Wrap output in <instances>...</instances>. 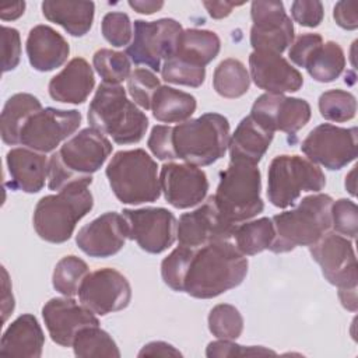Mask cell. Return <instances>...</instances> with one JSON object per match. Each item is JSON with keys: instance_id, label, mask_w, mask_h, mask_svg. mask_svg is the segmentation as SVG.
Instances as JSON below:
<instances>
[{"instance_id": "cell-1", "label": "cell", "mask_w": 358, "mask_h": 358, "mask_svg": "<svg viewBox=\"0 0 358 358\" xmlns=\"http://www.w3.org/2000/svg\"><path fill=\"white\" fill-rule=\"evenodd\" d=\"M248 273V259L228 241H217L193 248L183 292L199 299H210L238 287Z\"/></svg>"}, {"instance_id": "cell-2", "label": "cell", "mask_w": 358, "mask_h": 358, "mask_svg": "<svg viewBox=\"0 0 358 358\" xmlns=\"http://www.w3.org/2000/svg\"><path fill=\"white\" fill-rule=\"evenodd\" d=\"M112 147L105 134L96 129L80 130L52 154L48 171L49 189L62 190L74 182H92L91 175L105 164Z\"/></svg>"}, {"instance_id": "cell-3", "label": "cell", "mask_w": 358, "mask_h": 358, "mask_svg": "<svg viewBox=\"0 0 358 358\" xmlns=\"http://www.w3.org/2000/svg\"><path fill=\"white\" fill-rule=\"evenodd\" d=\"M90 180L74 182L56 194L42 197L34 210V228L39 238L50 243H63L73 235L78 221L94 206Z\"/></svg>"}, {"instance_id": "cell-4", "label": "cell", "mask_w": 358, "mask_h": 358, "mask_svg": "<svg viewBox=\"0 0 358 358\" xmlns=\"http://www.w3.org/2000/svg\"><path fill=\"white\" fill-rule=\"evenodd\" d=\"M88 123L123 145L138 143L144 137L148 117L127 98L122 85L102 83L90 103Z\"/></svg>"}, {"instance_id": "cell-5", "label": "cell", "mask_w": 358, "mask_h": 358, "mask_svg": "<svg viewBox=\"0 0 358 358\" xmlns=\"http://www.w3.org/2000/svg\"><path fill=\"white\" fill-rule=\"evenodd\" d=\"M333 199L317 193L303 197L298 207L271 218L274 241L268 248L274 253H285L296 246H310L331 228Z\"/></svg>"}, {"instance_id": "cell-6", "label": "cell", "mask_w": 358, "mask_h": 358, "mask_svg": "<svg viewBox=\"0 0 358 358\" xmlns=\"http://www.w3.org/2000/svg\"><path fill=\"white\" fill-rule=\"evenodd\" d=\"M229 144V122L220 113H204L171 127L173 159L196 166L211 165L227 152Z\"/></svg>"}, {"instance_id": "cell-7", "label": "cell", "mask_w": 358, "mask_h": 358, "mask_svg": "<svg viewBox=\"0 0 358 358\" xmlns=\"http://www.w3.org/2000/svg\"><path fill=\"white\" fill-rule=\"evenodd\" d=\"M157 162L141 148L117 151L106 166L112 192L123 204L152 203L161 196Z\"/></svg>"}, {"instance_id": "cell-8", "label": "cell", "mask_w": 358, "mask_h": 358, "mask_svg": "<svg viewBox=\"0 0 358 358\" xmlns=\"http://www.w3.org/2000/svg\"><path fill=\"white\" fill-rule=\"evenodd\" d=\"M262 178L257 165L231 161L221 172L217 192L213 196L220 213L232 224L253 218L263 211L260 197Z\"/></svg>"}, {"instance_id": "cell-9", "label": "cell", "mask_w": 358, "mask_h": 358, "mask_svg": "<svg viewBox=\"0 0 358 358\" xmlns=\"http://www.w3.org/2000/svg\"><path fill=\"white\" fill-rule=\"evenodd\" d=\"M324 186L323 171L308 158L284 154L270 162L267 197L275 207L292 206L302 192H320Z\"/></svg>"}, {"instance_id": "cell-10", "label": "cell", "mask_w": 358, "mask_h": 358, "mask_svg": "<svg viewBox=\"0 0 358 358\" xmlns=\"http://www.w3.org/2000/svg\"><path fill=\"white\" fill-rule=\"evenodd\" d=\"M182 31V25L172 18L157 21L136 20L133 39L126 48V55L133 63L159 71L162 60L165 62L173 55Z\"/></svg>"}, {"instance_id": "cell-11", "label": "cell", "mask_w": 358, "mask_h": 358, "mask_svg": "<svg viewBox=\"0 0 358 358\" xmlns=\"http://www.w3.org/2000/svg\"><path fill=\"white\" fill-rule=\"evenodd\" d=\"M301 150L315 164L330 171L341 169L357 158L358 130L357 127L344 129L330 123L319 124L305 137Z\"/></svg>"}, {"instance_id": "cell-12", "label": "cell", "mask_w": 358, "mask_h": 358, "mask_svg": "<svg viewBox=\"0 0 358 358\" xmlns=\"http://www.w3.org/2000/svg\"><path fill=\"white\" fill-rule=\"evenodd\" d=\"M80 124L81 113L76 109L42 108L22 127L20 144L46 154L53 151L63 140L71 137Z\"/></svg>"}, {"instance_id": "cell-13", "label": "cell", "mask_w": 358, "mask_h": 358, "mask_svg": "<svg viewBox=\"0 0 358 358\" xmlns=\"http://www.w3.org/2000/svg\"><path fill=\"white\" fill-rule=\"evenodd\" d=\"M127 222L129 238L148 253H162L176 241L178 221L175 215L162 207H145L122 211Z\"/></svg>"}, {"instance_id": "cell-14", "label": "cell", "mask_w": 358, "mask_h": 358, "mask_svg": "<svg viewBox=\"0 0 358 358\" xmlns=\"http://www.w3.org/2000/svg\"><path fill=\"white\" fill-rule=\"evenodd\" d=\"M309 252L330 284L337 285L338 289H357V259L348 238L326 232L309 246Z\"/></svg>"}, {"instance_id": "cell-15", "label": "cell", "mask_w": 358, "mask_h": 358, "mask_svg": "<svg viewBox=\"0 0 358 358\" xmlns=\"http://www.w3.org/2000/svg\"><path fill=\"white\" fill-rule=\"evenodd\" d=\"M78 298L91 312L105 316L130 303L131 287L122 273L105 267L87 274L78 289Z\"/></svg>"}, {"instance_id": "cell-16", "label": "cell", "mask_w": 358, "mask_h": 358, "mask_svg": "<svg viewBox=\"0 0 358 358\" xmlns=\"http://www.w3.org/2000/svg\"><path fill=\"white\" fill-rule=\"evenodd\" d=\"M253 50L281 55L294 41V25L281 1H253L250 7Z\"/></svg>"}, {"instance_id": "cell-17", "label": "cell", "mask_w": 358, "mask_h": 358, "mask_svg": "<svg viewBox=\"0 0 358 358\" xmlns=\"http://www.w3.org/2000/svg\"><path fill=\"white\" fill-rule=\"evenodd\" d=\"M236 224L228 221L217 208L214 197L210 196L199 208L180 215L176 239L179 245L200 248L217 241L232 238Z\"/></svg>"}, {"instance_id": "cell-18", "label": "cell", "mask_w": 358, "mask_h": 358, "mask_svg": "<svg viewBox=\"0 0 358 358\" xmlns=\"http://www.w3.org/2000/svg\"><path fill=\"white\" fill-rule=\"evenodd\" d=\"M310 105L301 98L285 96L282 94L266 92L260 95L252 109L250 116L270 131H284L294 134L310 119Z\"/></svg>"}, {"instance_id": "cell-19", "label": "cell", "mask_w": 358, "mask_h": 358, "mask_svg": "<svg viewBox=\"0 0 358 358\" xmlns=\"http://www.w3.org/2000/svg\"><path fill=\"white\" fill-rule=\"evenodd\" d=\"M159 185L165 200L175 208H189L201 203L208 190L206 172L190 164H164Z\"/></svg>"}, {"instance_id": "cell-20", "label": "cell", "mask_w": 358, "mask_h": 358, "mask_svg": "<svg viewBox=\"0 0 358 358\" xmlns=\"http://www.w3.org/2000/svg\"><path fill=\"white\" fill-rule=\"evenodd\" d=\"M42 316L52 341L62 347H71L84 327L99 324L94 312L67 296L49 299L42 308Z\"/></svg>"}, {"instance_id": "cell-21", "label": "cell", "mask_w": 358, "mask_h": 358, "mask_svg": "<svg viewBox=\"0 0 358 358\" xmlns=\"http://www.w3.org/2000/svg\"><path fill=\"white\" fill-rule=\"evenodd\" d=\"M127 238L124 217L109 211L84 225L76 236V243L91 257H110L124 246Z\"/></svg>"}, {"instance_id": "cell-22", "label": "cell", "mask_w": 358, "mask_h": 358, "mask_svg": "<svg viewBox=\"0 0 358 358\" xmlns=\"http://www.w3.org/2000/svg\"><path fill=\"white\" fill-rule=\"evenodd\" d=\"M249 67L253 83L271 94L295 92L303 84L302 74L278 53L253 50Z\"/></svg>"}, {"instance_id": "cell-23", "label": "cell", "mask_w": 358, "mask_h": 358, "mask_svg": "<svg viewBox=\"0 0 358 358\" xmlns=\"http://www.w3.org/2000/svg\"><path fill=\"white\" fill-rule=\"evenodd\" d=\"M10 173L8 186L25 193H36L45 186L49 161L45 154L31 148H11L6 155Z\"/></svg>"}, {"instance_id": "cell-24", "label": "cell", "mask_w": 358, "mask_h": 358, "mask_svg": "<svg viewBox=\"0 0 358 358\" xmlns=\"http://www.w3.org/2000/svg\"><path fill=\"white\" fill-rule=\"evenodd\" d=\"M95 87L92 67L83 57L71 59L67 66L49 81V95L63 103H83Z\"/></svg>"}, {"instance_id": "cell-25", "label": "cell", "mask_w": 358, "mask_h": 358, "mask_svg": "<svg viewBox=\"0 0 358 358\" xmlns=\"http://www.w3.org/2000/svg\"><path fill=\"white\" fill-rule=\"evenodd\" d=\"M31 66L38 71H52L60 67L69 57L67 41L49 25L34 27L25 43Z\"/></svg>"}, {"instance_id": "cell-26", "label": "cell", "mask_w": 358, "mask_h": 358, "mask_svg": "<svg viewBox=\"0 0 358 358\" xmlns=\"http://www.w3.org/2000/svg\"><path fill=\"white\" fill-rule=\"evenodd\" d=\"M45 336L41 324L34 315L18 316L4 331L0 344V354L13 357L39 358Z\"/></svg>"}, {"instance_id": "cell-27", "label": "cell", "mask_w": 358, "mask_h": 358, "mask_svg": "<svg viewBox=\"0 0 358 358\" xmlns=\"http://www.w3.org/2000/svg\"><path fill=\"white\" fill-rule=\"evenodd\" d=\"M274 133L259 124L250 115L243 117L229 138L231 161L257 165L273 141Z\"/></svg>"}, {"instance_id": "cell-28", "label": "cell", "mask_w": 358, "mask_h": 358, "mask_svg": "<svg viewBox=\"0 0 358 358\" xmlns=\"http://www.w3.org/2000/svg\"><path fill=\"white\" fill-rule=\"evenodd\" d=\"M95 4L92 1L46 0L42 3L43 17L63 27L73 36L85 35L94 21Z\"/></svg>"}, {"instance_id": "cell-29", "label": "cell", "mask_w": 358, "mask_h": 358, "mask_svg": "<svg viewBox=\"0 0 358 358\" xmlns=\"http://www.w3.org/2000/svg\"><path fill=\"white\" fill-rule=\"evenodd\" d=\"M218 35L208 29H183L178 38L175 52L171 57L196 67H206L220 52Z\"/></svg>"}, {"instance_id": "cell-30", "label": "cell", "mask_w": 358, "mask_h": 358, "mask_svg": "<svg viewBox=\"0 0 358 358\" xmlns=\"http://www.w3.org/2000/svg\"><path fill=\"white\" fill-rule=\"evenodd\" d=\"M41 109V101L32 94L20 92L10 96L0 116L1 140L8 145L20 144L22 127L28 119Z\"/></svg>"}, {"instance_id": "cell-31", "label": "cell", "mask_w": 358, "mask_h": 358, "mask_svg": "<svg viewBox=\"0 0 358 358\" xmlns=\"http://www.w3.org/2000/svg\"><path fill=\"white\" fill-rule=\"evenodd\" d=\"M197 101L193 95L176 88L161 85L154 94L152 116L164 123L186 122L196 112Z\"/></svg>"}, {"instance_id": "cell-32", "label": "cell", "mask_w": 358, "mask_h": 358, "mask_svg": "<svg viewBox=\"0 0 358 358\" xmlns=\"http://www.w3.org/2000/svg\"><path fill=\"white\" fill-rule=\"evenodd\" d=\"M345 57L341 46L334 41L323 42L306 64L309 76L317 83H331L343 73Z\"/></svg>"}, {"instance_id": "cell-33", "label": "cell", "mask_w": 358, "mask_h": 358, "mask_svg": "<svg viewBox=\"0 0 358 358\" xmlns=\"http://www.w3.org/2000/svg\"><path fill=\"white\" fill-rule=\"evenodd\" d=\"M236 248L245 255L252 256L268 249L274 241V225L267 217L253 220L235 227L234 235Z\"/></svg>"}, {"instance_id": "cell-34", "label": "cell", "mask_w": 358, "mask_h": 358, "mask_svg": "<svg viewBox=\"0 0 358 358\" xmlns=\"http://www.w3.org/2000/svg\"><path fill=\"white\" fill-rule=\"evenodd\" d=\"M213 85L215 92L224 98H239L248 92L250 77L242 62L225 59L214 70Z\"/></svg>"}, {"instance_id": "cell-35", "label": "cell", "mask_w": 358, "mask_h": 358, "mask_svg": "<svg viewBox=\"0 0 358 358\" xmlns=\"http://www.w3.org/2000/svg\"><path fill=\"white\" fill-rule=\"evenodd\" d=\"M73 350L77 357H120V351L113 338L99 326H90L80 330L73 341Z\"/></svg>"}, {"instance_id": "cell-36", "label": "cell", "mask_w": 358, "mask_h": 358, "mask_svg": "<svg viewBox=\"0 0 358 358\" xmlns=\"http://www.w3.org/2000/svg\"><path fill=\"white\" fill-rule=\"evenodd\" d=\"M88 266L80 257L70 255L62 257L53 270V288L64 296H74L88 274Z\"/></svg>"}, {"instance_id": "cell-37", "label": "cell", "mask_w": 358, "mask_h": 358, "mask_svg": "<svg viewBox=\"0 0 358 358\" xmlns=\"http://www.w3.org/2000/svg\"><path fill=\"white\" fill-rule=\"evenodd\" d=\"M92 63L105 84L119 85L131 74L129 56L123 52L99 49L94 53Z\"/></svg>"}, {"instance_id": "cell-38", "label": "cell", "mask_w": 358, "mask_h": 358, "mask_svg": "<svg viewBox=\"0 0 358 358\" xmlns=\"http://www.w3.org/2000/svg\"><path fill=\"white\" fill-rule=\"evenodd\" d=\"M208 329L217 338L236 340L243 330V317L234 305L220 303L210 310Z\"/></svg>"}, {"instance_id": "cell-39", "label": "cell", "mask_w": 358, "mask_h": 358, "mask_svg": "<svg viewBox=\"0 0 358 358\" xmlns=\"http://www.w3.org/2000/svg\"><path fill=\"white\" fill-rule=\"evenodd\" d=\"M319 110L326 120L347 122L355 116L357 99L344 90H329L319 96Z\"/></svg>"}, {"instance_id": "cell-40", "label": "cell", "mask_w": 358, "mask_h": 358, "mask_svg": "<svg viewBox=\"0 0 358 358\" xmlns=\"http://www.w3.org/2000/svg\"><path fill=\"white\" fill-rule=\"evenodd\" d=\"M192 249L193 248L179 245L161 263L162 280L173 291L183 292V282L187 273Z\"/></svg>"}, {"instance_id": "cell-41", "label": "cell", "mask_w": 358, "mask_h": 358, "mask_svg": "<svg viewBox=\"0 0 358 358\" xmlns=\"http://www.w3.org/2000/svg\"><path fill=\"white\" fill-rule=\"evenodd\" d=\"M161 76L166 83L197 88L206 80V67H196L169 57L161 66Z\"/></svg>"}, {"instance_id": "cell-42", "label": "cell", "mask_w": 358, "mask_h": 358, "mask_svg": "<svg viewBox=\"0 0 358 358\" xmlns=\"http://www.w3.org/2000/svg\"><path fill=\"white\" fill-rule=\"evenodd\" d=\"M159 80L148 69H134L127 78V90L133 101L143 109H151L152 98L159 88Z\"/></svg>"}, {"instance_id": "cell-43", "label": "cell", "mask_w": 358, "mask_h": 358, "mask_svg": "<svg viewBox=\"0 0 358 358\" xmlns=\"http://www.w3.org/2000/svg\"><path fill=\"white\" fill-rule=\"evenodd\" d=\"M101 29L103 38L116 48L129 46L133 39V25L126 13L112 11L105 14Z\"/></svg>"}, {"instance_id": "cell-44", "label": "cell", "mask_w": 358, "mask_h": 358, "mask_svg": "<svg viewBox=\"0 0 358 358\" xmlns=\"http://www.w3.org/2000/svg\"><path fill=\"white\" fill-rule=\"evenodd\" d=\"M331 228L336 234L354 239L358 232L357 204L348 199H338L331 206Z\"/></svg>"}, {"instance_id": "cell-45", "label": "cell", "mask_w": 358, "mask_h": 358, "mask_svg": "<svg viewBox=\"0 0 358 358\" xmlns=\"http://www.w3.org/2000/svg\"><path fill=\"white\" fill-rule=\"evenodd\" d=\"M206 355L208 358H217V357H249V355H275L274 351L264 348V347H243L232 340H217L207 345Z\"/></svg>"}, {"instance_id": "cell-46", "label": "cell", "mask_w": 358, "mask_h": 358, "mask_svg": "<svg viewBox=\"0 0 358 358\" xmlns=\"http://www.w3.org/2000/svg\"><path fill=\"white\" fill-rule=\"evenodd\" d=\"M1 55L3 73L14 70L18 66L21 56V38L20 32L15 28H1Z\"/></svg>"}, {"instance_id": "cell-47", "label": "cell", "mask_w": 358, "mask_h": 358, "mask_svg": "<svg viewBox=\"0 0 358 358\" xmlns=\"http://www.w3.org/2000/svg\"><path fill=\"white\" fill-rule=\"evenodd\" d=\"M323 43V38L319 34H303L299 35L288 50L291 62L299 67H306L315 50Z\"/></svg>"}, {"instance_id": "cell-48", "label": "cell", "mask_w": 358, "mask_h": 358, "mask_svg": "<svg viewBox=\"0 0 358 358\" xmlns=\"http://www.w3.org/2000/svg\"><path fill=\"white\" fill-rule=\"evenodd\" d=\"M292 18L302 27L315 28L320 25L324 11L323 4L316 0H296L291 4Z\"/></svg>"}, {"instance_id": "cell-49", "label": "cell", "mask_w": 358, "mask_h": 358, "mask_svg": "<svg viewBox=\"0 0 358 358\" xmlns=\"http://www.w3.org/2000/svg\"><path fill=\"white\" fill-rule=\"evenodd\" d=\"M147 145L158 159L173 161V154L171 148V126H154L148 137Z\"/></svg>"}, {"instance_id": "cell-50", "label": "cell", "mask_w": 358, "mask_h": 358, "mask_svg": "<svg viewBox=\"0 0 358 358\" xmlns=\"http://www.w3.org/2000/svg\"><path fill=\"white\" fill-rule=\"evenodd\" d=\"M333 18L337 25L354 31L358 27V14H357V3L355 1H338L333 10Z\"/></svg>"}, {"instance_id": "cell-51", "label": "cell", "mask_w": 358, "mask_h": 358, "mask_svg": "<svg viewBox=\"0 0 358 358\" xmlns=\"http://www.w3.org/2000/svg\"><path fill=\"white\" fill-rule=\"evenodd\" d=\"M144 355H152V357H180L182 354L172 347L168 343L164 341H152L148 343L143 347V350L138 352V357H144Z\"/></svg>"}, {"instance_id": "cell-52", "label": "cell", "mask_w": 358, "mask_h": 358, "mask_svg": "<svg viewBox=\"0 0 358 358\" xmlns=\"http://www.w3.org/2000/svg\"><path fill=\"white\" fill-rule=\"evenodd\" d=\"M203 4L207 8L208 14L215 20L228 17L234 7L242 6V3H232V1H204Z\"/></svg>"}, {"instance_id": "cell-53", "label": "cell", "mask_w": 358, "mask_h": 358, "mask_svg": "<svg viewBox=\"0 0 358 358\" xmlns=\"http://www.w3.org/2000/svg\"><path fill=\"white\" fill-rule=\"evenodd\" d=\"M129 6L134 8L140 14H154L155 11L161 10L164 6V1H154V0H130Z\"/></svg>"}, {"instance_id": "cell-54", "label": "cell", "mask_w": 358, "mask_h": 358, "mask_svg": "<svg viewBox=\"0 0 358 358\" xmlns=\"http://www.w3.org/2000/svg\"><path fill=\"white\" fill-rule=\"evenodd\" d=\"M24 10H25V3L24 1H18V3H14L11 6L1 7L0 15H1L3 21L17 20L18 17H21L24 14Z\"/></svg>"}, {"instance_id": "cell-55", "label": "cell", "mask_w": 358, "mask_h": 358, "mask_svg": "<svg viewBox=\"0 0 358 358\" xmlns=\"http://www.w3.org/2000/svg\"><path fill=\"white\" fill-rule=\"evenodd\" d=\"M338 298L348 310H357V289H338Z\"/></svg>"}]
</instances>
